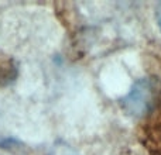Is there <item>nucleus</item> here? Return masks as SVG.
<instances>
[{
	"label": "nucleus",
	"instance_id": "f257e3e1",
	"mask_svg": "<svg viewBox=\"0 0 161 155\" xmlns=\"http://www.w3.org/2000/svg\"><path fill=\"white\" fill-rule=\"evenodd\" d=\"M156 21H157V25L161 30V3L156 7Z\"/></svg>",
	"mask_w": 161,
	"mask_h": 155
}]
</instances>
